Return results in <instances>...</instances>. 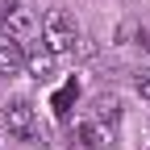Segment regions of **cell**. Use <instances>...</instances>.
<instances>
[{
	"label": "cell",
	"instance_id": "6da1fadb",
	"mask_svg": "<svg viewBox=\"0 0 150 150\" xmlns=\"http://www.w3.org/2000/svg\"><path fill=\"white\" fill-rule=\"evenodd\" d=\"M42 38H46V46H50L54 54L75 50V38H79V29H75V17H71L67 8H50V13L42 17Z\"/></svg>",
	"mask_w": 150,
	"mask_h": 150
},
{
	"label": "cell",
	"instance_id": "7a4b0ae2",
	"mask_svg": "<svg viewBox=\"0 0 150 150\" xmlns=\"http://www.w3.org/2000/svg\"><path fill=\"white\" fill-rule=\"evenodd\" d=\"M33 25H38V17L25 0H8L4 4V17H0V33L4 38H29Z\"/></svg>",
	"mask_w": 150,
	"mask_h": 150
},
{
	"label": "cell",
	"instance_id": "3957f363",
	"mask_svg": "<svg viewBox=\"0 0 150 150\" xmlns=\"http://www.w3.org/2000/svg\"><path fill=\"white\" fill-rule=\"evenodd\" d=\"M4 125H8V134H13V138L33 142V138H38V117H33V104H29V100H13V104L4 108Z\"/></svg>",
	"mask_w": 150,
	"mask_h": 150
},
{
	"label": "cell",
	"instance_id": "277c9868",
	"mask_svg": "<svg viewBox=\"0 0 150 150\" xmlns=\"http://www.w3.org/2000/svg\"><path fill=\"white\" fill-rule=\"evenodd\" d=\"M21 50H25V71H29V75L42 79V75L54 71V50L46 46V38H42V42H25Z\"/></svg>",
	"mask_w": 150,
	"mask_h": 150
},
{
	"label": "cell",
	"instance_id": "5b68a950",
	"mask_svg": "<svg viewBox=\"0 0 150 150\" xmlns=\"http://www.w3.org/2000/svg\"><path fill=\"white\" fill-rule=\"evenodd\" d=\"M21 67H25V50H21V42H13V38L0 33V75H17Z\"/></svg>",
	"mask_w": 150,
	"mask_h": 150
},
{
	"label": "cell",
	"instance_id": "8992f818",
	"mask_svg": "<svg viewBox=\"0 0 150 150\" xmlns=\"http://www.w3.org/2000/svg\"><path fill=\"white\" fill-rule=\"evenodd\" d=\"M75 138H79V146H83V150H96V146H104L100 125H92V121H79V125H75Z\"/></svg>",
	"mask_w": 150,
	"mask_h": 150
},
{
	"label": "cell",
	"instance_id": "52a82bcc",
	"mask_svg": "<svg viewBox=\"0 0 150 150\" xmlns=\"http://www.w3.org/2000/svg\"><path fill=\"white\" fill-rule=\"evenodd\" d=\"M117 117H121V100L117 96H96V121H108L112 125Z\"/></svg>",
	"mask_w": 150,
	"mask_h": 150
},
{
	"label": "cell",
	"instance_id": "ba28073f",
	"mask_svg": "<svg viewBox=\"0 0 150 150\" xmlns=\"http://www.w3.org/2000/svg\"><path fill=\"white\" fill-rule=\"evenodd\" d=\"M75 96H79V83L71 79L63 92H54V112H59V117H67V112H71V100H75Z\"/></svg>",
	"mask_w": 150,
	"mask_h": 150
},
{
	"label": "cell",
	"instance_id": "9c48e42d",
	"mask_svg": "<svg viewBox=\"0 0 150 150\" xmlns=\"http://www.w3.org/2000/svg\"><path fill=\"white\" fill-rule=\"evenodd\" d=\"M75 54H79V59H92V54H96V42H92V38H75Z\"/></svg>",
	"mask_w": 150,
	"mask_h": 150
},
{
	"label": "cell",
	"instance_id": "30bf717a",
	"mask_svg": "<svg viewBox=\"0 0 150 150\" xmlns=\"http://www.w3.org/2000/svg\"><path fill=\"white\" fill-rule=\"evenodd\" d=\"M134 88H138V96H146V100H150V71H138Z\"/></svg>",
	"mask_w": 150,
	"mask_h": 150
},
{
	"label": "cell",
	"instance_id": "8fae6325",
	"mask_svg": "<svg viewBox=\"0 0 150 150\" xmlns=\"http://www.w3.org/2000/svg\"><path fill=\"white\" fill-rule=\"evenodd\" d=\"M0 17H4V0H0Z\"/></svg>",
	"mask_w": 150,
	"mask_h": 150
}]
</instances>
